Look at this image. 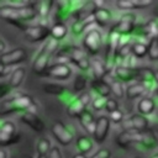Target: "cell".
Wrapping results in <instances>:
<instances>
[{
  "label": "cell",
  "mask_w": 158,
  "mask_h": 158,
  "mask_svg": "<svg viewBox=\"0 0 158 158\" xmlns=\"http://www.w3.org/2000/svg\"><path fill=\"white\" fill-rule=\"evenodd\" d=\"M48 158H63L60 149L58 147H52L48 153Z\"/></svg>",
  "instance_id": "cell-43"
},
{
  "label": "cell",
  "mask_w": 158,
  "mask_h": 158,
  "mask_svg": "<svg viewBox=\"0 0 158 158\" xmlns=\"http://www.w3.org/2000/svg\"><path fill=\"white\" fill-rule=\"evenodd\" d=\"M93 102L91 100V95L86 91L81 93L78 98H75L67 107V114L70 116V117H79L85 110H86V106Z\"/></svg>",
  "instance_id": "cell-4"
},
{
  "label": "cell",
  "mask_w": 158,
  "mask_h": 158,
  "mask_svg": "<svg viewBox=\"0 0 158 158\" xmlns=\"http://www.w3.org/2000/svg\"><path fill=\"white\" fill-rule=\"evenodd\" d=\"M90 69H91V73L94 75V79H105L110 73L109 67L102 60H100L98 58H93L91 59Z\"/></svg>",
  "instance_id": "cell-17"
},
{
  "label": "cell",
  "mask_w": 158,
  "mask_h": 158,
  "mask_svg": "<svg viewBox=\"0 0 158 158\" xmlns=\"http://www.w3.org/2000/svg\"><path fill=\"white\" fill-rule=\"evenodd\" d=\"M146 91H147V89H146L144 84L137 81V83L130 84V85L126 88V98H127L128 100H133V99L141 98Z\"/></svg>",
  "instance_id": "cell-21"
},
{
  "label": "cell",
  "mask_w": 158,
  "mask_h": 158,
  "mask_svg": "<svg viewBox=\"0 0 158 158\" xmlns=\"http://www.w3.org/2000/svg\"><path fill=\"white\" fill-rule=\"evenodd\" d=\"M81 127L89 133V135H94L95 131V126H96V118L93 116L91 112H89L88 110H85L79 117H78Z\"/></svg>",
  "instance_id": "cell-18"
},
{
  "label": "cell",
  "mask_w": 158,
  "mask_h": 158,
  "mask_svg": "<svg viewBox=\"0 0 158 158\" xmlns=\"http://www.w3.org/2000/svg\"><path fill=\"white\" fill-rule=\"evenodd\" d=\"M51 131H52V135L54 136V138L63 146H67L72 141H73V135L72 132L64 126V123L57 121L52 125L51 127Z\"/></svg>",
  "instance_id": "cell-11"
},
{
  "label": "cell",
  "mask_w": 158,
  "mask_h": 158,
  "mask_svg": "<svg viewBox=\"0 0 158 158\" xmlns=\"http://www.w3.org/2000/svg\"><path fill=\"white\" fill-rule=\"evenodd\" d=\"M135 20H136L135 14H132V12L125 14L120 17V21L117 22V25L114 30H116L120 35H130L135 30Z\"/></svg>",
  "instance_id": "cell-12"
},
{
  "label": "cell",
  "mask_w": 158,
  "mask_h": 158,
  "mask_svg": "<svg viewBox=\"0 0 158 158\" xmlns=\"http://www.w3.org/2000/svg\"><path fill=\"white\" fill-rule=\"evenodd\" d=\"M51 142L48 138H40L37 141V144H36V149H37V154H46L49 153L51 151Z\"/></svg>",
  "instance_id": "cell-32"
},
{
  "label": "cell",
  "mask_w": 158,
  "mask_h": 158,
  "mask_svg": "<svg viewBox=\"0 0 158 158\" xmlns=\"http://www.w3.org/2000/svg\"><path fill=\"white\" fill-rule=\"evenodd\" d=\"M105 109H106V111H107L109 114H111V112L118 110V102H117V100H116V99H111V98H109L107 101H106V106H105Z\"/></svg>",
  "instance_id": "cell-39"
},
{
  "label": "cell",
  "mask_w": 158,
  "mask_h": 158,
  "mask_svg": "<svg viewBox=\"0 0 158 158\" xmlns=\"http://www.w3.org/2000/svg\"><path fill=\"white\" fill-rule=\"evenodd\" d=\"M57 47H58V41H56L52 37L49 40H47V42L42 46L41 51L38 52V54L36 56V58L32 63V70L36 74H44V72H47L49 58H51L52 53L57 49Z\"/></svg>",
  "instance_id": "cell-2"
},
{
  "label": "cell",
  "mask_w": 158,
  "mask_h": 158,
  "mask_svg": "<svg viewBox=\"0 0 158 158\" xmlns=\"http://www.w3.org/2000/svg\"><path fill=\"white\" fill-rule=\"evenodd\" d=\"M141 144L146 148V149H153L158 146V137L157 135L152 131V130H147L143 132V138Z\"/></svg>",
  "instance_id": "cell-24"
},
{
  "label": "cell",
  "mask_w": 158,
  "mask_h": 158,
  "mask_svg": "<svg viewBox=\"0 0 158 158\" xmlns=\"http://www.w3.org/2000/svg\"><path fill=\"white\" fill-rule=\"evenodd\" d=\"M25 74H26V70L23 67H19V68H15L12 74L10 75V78L7 79V84L11 89H15L17 86L21 85V83L25 79Z\"/></svg>",
  "instance_id": "cell-22"
},
{
  "label": "cell",
  "mask_w": 158,
  "mask_h": 158,
  "mask_svg": "<svg viewBox=\"0 0 158 158\" xmlns=\"http://www.w3.org/2000/svg\"><path fill=\"white\" fill-rule=\"evenodd\" d=\"M111 157V152L106 148H100L99 151H96L90 158H110Z\"/></svg>",
  "instance_id": "cell-41"
},
{
  "label": "cell",
  "mask_w": 158,
  "mask_h": 158,
  "mask_svg": "<svg viewBox=\"0 0 158 158\" xmlns=\"http://www.w3.org/2000/svg\"><path fill=\"white\" fill-rule=\"evenodd\" d=\"M21 121L25 125L30 126L36 132H42L44 130V122L36 114H31V112H27L26 111V112H23L21 115Z\"/></svg>",
  "instance_id": "cell-15"
},
{
  "label": "cell",
  "mask_w": 158,
  "mask_h": 158,
  "mask_svg": "<svg viewBox=\"0 0 158 158\" xmlns=\"http://www.w3.org/2000/svg\"><path fill=\"white\" fill-rule=\"evenodd\" d=\"M86 83H88L86 81V77L83 75V74H78L75 77V79H74V81H73V89H74V91H77V93H84L83 90L85 89Z\"/></svg>",
  "instance_id": "cell-34"
},
{
  "label": "cell",
  "mask_w": 158,
  "mask_h": 158,
  "mask_svg": "<svg viewBox=\"0 0 158 158\" xmlns=\"http://www.w3.org/2000/svg\"><path fill=\"white\" fill-rule=\"evenodd\" d=\"M33 5H36L35 2L27 7H22V9H12L9 6H0V16L6 20L7 22L10 21H21V22H26V21H31L36 17L37 15V9L33 7Z\"/></svg>",
  "instance_id": "cell-3"
},
{
  "label": "cell",
  "mask_w": 158,
  "mask_h": 158,
  "mask_svg": "<svg viewBox=\"0 0 158 158\" xmlns=\"http://www.w3.org/2000/svg\"><path fill=\"white\" fill-rule=\"evenodd\" d=\"M153 1L152 0H135V5H136V9H144L149 5H152Z\"/></svg>",
  "instance_id": "cell-42"
},
{
  "label": "cell",
  "mask_w": 158,
  "mask_h": 158,
  "mask_svg": "<svg viewBox=\"0 0 158 158\" xmlns=\"http://www.w3.org/2000/svg\"><path fill=\"white\" fill-rule=\"evenodd\" d=\"M110 120H111V122H114V123H122L123 120H125L123 112H122L120 109L116 110V111H114V112H111V114H110Z\"/></svg>",
  "instance_id": "cell-38"
},
{
  "label": "cell",
  "mask_w": 158,
  "mask_h": 158,
  "mask_svg": "<svg viewBox=\"0 0 158 158\" xmlns=\"http://www.w3.org/2000/svg\"><path fill=\"white\" fill-rule=\"evenodd\" d=\"M94 19H95V22L96 25L99 26H104L107 23V21L111 19V14L107 9L105 7H99L96 9V11L94 12Z\"/></svg>",
  "instance_id": "cell-27"
},
{
  "label": "cell",
  "mask_w": 158,
  "mask_h": 158,
  "mask_svg": "<svg viewBox=\"0 0 158 158\" xmlns=\"http://www.w3.org/2000/svg\"><path fill=\"white\" fill-rule=\"evenodd\" d=\"M25 35L28 38V41H31V42L43 41L51 35V27H48L46 25H42V23L32 25V26L27 27V30L25 31Z\"/></svg>",
  "instance_id": "cell-10"
},
{
  "label": "cell",
  "mask_w": 158,
  "mask_h": 158,
  "mask_svg": "<svg viewBox=\"0 0 158 158\" xmlns=\"http://www.w3.org/2000/svg\"><path fill=\"white\" fill-rule=\"evenodd\" d=\"M114 73L116 79L122 83H130L137 78V69H132L125 65H116Z\"/></svg>",
  "instance_id": "cell-13"
},
{
  "label": "cell",
  "mask_w": 158,
  "mask_h": 158,
  "mask_svg": "<svg viewBox=\"0 0 158 158\" xmlns=\"http://www.w3.org/2000/svg\"><path fill=\"white\" fill-rule=\"evenodd\" d=\"M77 148L79 153L86 154L93 149V141L88 136H80L77 138Z\"/></svg>",
  "instance_id": "cell-26"
},
{
  "label": "cell",
  "mask_w": 158,
  "mask_h": 158,
  "mask_svg": "<svg viewBox=\"0 0 158 158\" xmlns=\"http://www.w3.org/2000/svg\"><path fill=\"white\" fill-rule=\"evenodd\" d=\"M46 74L56 79H67L70 77L72 69L68 64H53L47 69Z\"/></svg>",
  "instance_id": "cell-14"
},
{
  "label": "cell",
  "mask_w": 158,
  "mask_h": 158,
  "mask_svg": "<svg viewBox=\"0 0 158 158\" xmlns=\"http://www.w3.org/2000/svg\"><path fill=\"white\" fill-rule=\"evenodd\" d=\"M143 31H144V35L152 40V38H158V22L156 20H149L144 27H143Z\"/></svg>",
  "instance_id": "cell-30"
},
{
  "label": "cell",
  "mask_w": 158,
  "mask_h": 158,
  "mask_svg": "<svg viewBox=\"0 0 158 158\" xmlns=\"http://www.w3.org/2000/svg\"><path fill=\"white\" fill-rule=\"evenodd\" d=\"M110 123H111L110 117L105 115H101L96 118V126H95V131L93 135V138L96 143H102L106 139L109 131H110Z\"/></svg>",
  "instance_id": "cell-9"
},
{
  "label": "cell",
  "mask_w": 158,
  "mask_h": 158,
  "mask_svg": "<svg viewBox=\"0 0 158 158\" xmlns=\"http://www.w3.org/2000/svg\"><path fill=\"white\" fill-rule=\"evenodd\" d=\"M106 101H107V98H104V96H96L95 99H93V102H91V106L94 110L99 111V110H102L105 109L106 106Z\"/></svg>",
  "instance_id": "cell-36"
},
{
  "label": "cell",
  "mask_w": 158,
  "mask_h": 158,
  "mask_svg": "<svg viewBox=\"0 0 158 158\" xmlns=\"http://www.w3.org/2000/svg\"><path fill=\"white\" fill-rule=\"evenodd\" d=\"M156 83L158 85V72H156Z\"/></svg>",
  "instance_id": "cell-48"
},
{
  "label": "cell",
  "mask_w": 158,
  "mask_h": 158,
  "mask_svg": "<svg viewBox=\"0 0 158 158\" xmlns=\"http://www.w3.org/2000/svg\"><path fill=\"white\" fill-rule=\"evenodd\" d=\"M156 109V101L152 96H143L137 104V110L141 115H151Z\"/></svg>",
  "instance_id": "cell-20"
},
{
  "label": "cell",
  "mask_w": 158,
  "mask_h": 158,
  "mask_svg": "<svg viewBox=\"0 0 158 158\" xmlns=\"http://www.w3.org/2000/svg\"><path fill=\"white\" fill-rule=\"evenodd\" d=\"M151 158H158V152H157V153H154V154H153Z\"/></svg>",
  "instance_id": "cell-49"
},
{
  "label": "cell",
  "mask_w": 158,
  "mask_h": 158,
  "mask_svg": "<svg viewBox=\"0 0 158 158\" xmlns=\"http://www.w3.org/2000/svg\"><path fill=\"white\" fill-rule=\"evenodd\" d=\"M109 84H110V88H111V93L114 94L115 98L117 99H122L123 96H126V89L123 88V83L117 80L116 78H110L106 80Z\"/></svg>",
  "instance_id": "cell-23"
},
{
  "label": "cell",
  "mask_w": 158,
  "mask_h": 158,
  "mask_svg": "<svg viewBox=\"0 0 158 158\" xmlns=\"http://www.w3.org/2000/svg\"><path fill=\"white\" fill-rule=\"evenodd\" d=\"M148 58L151 60H158V38L149 40L148 43Z\"/></svg>",
  "instance_id": "cell-33"
},
{
  "label": "cell",
  "mask_w": 158,
  "mask_h": 158,
  "mask_svg": "<svg viewBox=\"0 0 158 158\" xmlns=\"http://www.w3.org/2000/svg\"><path fill=\"white\" fill-rule=\"evenodd\" d=\"M90 86H91V89H93L99 96L109 98V95L111 94L110 84H109L105 79H93V80L90 81Z\"/></svg>",
  "instance_id": "cell-19"
},
{
  "label": "cell",
  "mask_w": 158,
  "mask_h": 158,
  "mask_svg": "<svg viewBox=\"0 0 158 158\" xmlns=\"http://www.w3.org/2000/svg\"><path fill=\"white\" fill-rule=\"evenodd\" d=\"M54 7V2L53 1H48V0H44V1H40L37 2V14L46 19L47 16H49L52 14V10Z\"/></svg>",
  "instance_id": "cell-28"
},
{
  "label": "cell",
  "mask_w": 158,
  "mask_h": 158,
  "mask_svg": "<svg viewBox=\"0 0 158 158\" xmlns=\"http://www.w3.org/2000/svg\"><path fill=\"white\" fill-rule=\"evenodd\" d=\"M132 54L136 58H143L148 54V46L142 42H136L132 44Z\"/></svg>",
  "instance_id": "cell-31"
},
{
  "label": "cell",
  "mask_w": 158,
  "mask_h": 158,
  "mask_svg": "<svg viewBox=\"0 0 158 158\" xmlns=\"http://www.w3.org/2000/svg\"><path fill=\"white\" fill-rule=\"evenodd\" d=\"M16 127L11 121H2L0 125V143L2 147L7 146L9 141L15 136Z\"/></svg>",
  "instance_id": "cell-16"
},
{
  "label": "cell",
  "mask_w": 158,
  "mask_h": 158,
  "mask_svg": "<svg viewBox=\"0 0 158 158\" xmlns=\"http://www.w3.org/2000/svg\"><path fill=\"white\" fill-rule=\"evenodd\" d=\"M123 131H138L144 132L148 130V118L141 114H133L130 117L125 118L121 123Z\"/></svg>",
  "instance_id": "cell-5"
},
{
  "label": "cell",
  "mask_w": 158,
  "mask_h": 158,
  "mask_svg": "<svg viewBox=\"0 0 158 158\" xmlns=\"http://www.w3.org/2000/svg\"><path fill=\"white\" fill-rule=\"evenodd\" d=\"M143 138V132L138 131H122L116 137V144L121 148H127L131 144L141 143Z\"/></svg>",
  "instance_id": "cell-8"
},
{
  "label": "cell",
  "mask_w": 158,
  "mask_h": 158,
  "mask_svg": "<svg viewBox=\"0 0 158 158\" xmlns=\"http://www.w3.org/2000/svg\"><path fill=\"white\" fill-rule=\"evenodd\" d=\"M0 52H1V54H2V53H5V52H7V51H6V44H5V41H4L2 38L0 40Z\"/></svg>",
  "instance_id": "cell-44"
},
{
  "label": "cell",
  "mask_w": 158,
  "mask_h": 158,
  "mask_svg": "<svg viewBox=\"0 0 158 158\" xmlns=\"http://www.w3.org/2000/svg\"><path fill=\"white\" fill-rule=\"evenodd\" d=\"M116 6L121 10H135V0H120L116 2Z\"/></svg>",
  "instance_id": "cell-37"
},
{
  "label": "cell",
  "mask_w": 158,
  "mask_h": 158,
  "mask_svg": "<svg viewBox=\"0 0 158 158\" xmlns=\"http://www.w3.org/2000/svg\"><path fill=\"white\" fill-rule=\"evenodd\" d=\"M23 158H31V157H23Z\"/></svg>",
  "instance_id": "cell-51"
},
{
  "label": "cell",
  "mask_w": 158,
  "mask_h": 158,
  "mask_svg": "<svg viewBox=\"0 0 158 158\" xmlns=\"http://www.w3.org/2000/svg\"><path fill=\"white\" fill-rule=\"evenodd\" d=\"M35 102L30 95L22 94V93H15V94H9L6 98L1 100L0 104V114L4 116L6 114L23 110L25 112L28 110L30 106H32Z\"/></svg>",
  "instance_id": "cell-1"
},
{
  "label": "cell",
  "mask_w": 158,
  "mask_h": 158,
  "mask_svg": "<svg viewBox=\"0 0 158 158\" xmlns=\"http://www.w3.org/2000/svg\"><path fill=\"white\" fill-rule=\"evenodd\" d=\"M43 91L51 95H62L65 91V86L58 83H46L43 84Z\"/></svg>",
  "instance_id": "cell-29"
},
{
  "label": "cell",
  "mask_w": 158,
  "mask_h": 158,
  "mask_svg": "<svg viewBox=\"0 0 158 158\" xmlns=\"http://www.w3.org/2000/svg\"><path fill=\"white\" fill-rule=\"evenodd\" d=\"M37 158H48V156H46V154H37Z\"/></svg>",
  "instance_id": "cell-47"
},
{
  "label": "cell",
  "mask_w": 158,
  "mask_h": 158,
  "mask_svg": "<svg viewBox=\"0 0 158 158\" xmlns=\"http://www.w3.org/2000/svg\"><path fill=\"white\" fill-rule=\"evenodd\" d=\"M156 94H157V96H158V88H157V90H156Z\"/></svg>",
  "instance_id": "cell-50"
},
{
  "label": "cell",
  "mask_w": 158,
  "mask_h": 158,
  "mask_svg": "<svg viewBox=\"0 0 158 158\" xmlns=\"http://www.w3.org/2000/svg\"><path fill=\"white\" fill-rule=\"evenodd\" d=\"M133 158H139V157H133Z\"/></svg>",
  "instance_id": "cell-52"
},
{
  "label": "cell",
  "mask_w": 158,
  "mask_h": 158,
  "mask_svg": "<svg viewBox=\"0 0 158 158\" xmlns=\"http://www.w3.org/2000/svg\"><path fill=\"white\" fill-rule=\"evenodd\" d=\"M73 158H88V157H86V154H83V153H79L78 152L77 154L73 156Z\"/></svg>",
  "instance_id": "cell-46"
},
{
  "label": "cell",
  "mask_w": 158,
  "mask_h": 158,
  "mask_svg": "<svg viewBox=\"0 0 158 158\" xmlns=\"http://www.w3.org/2000/svg\"><path fill=\"white\" fill-rule=\"evenodd\" d=\"M33 2H30V1H25V0H14V1H5V2H1L0 6H9V7H12V9H22V7H27L30 5H32Z\"/></svg>",
  "instance_id": "cell-35"
},
{
  "label": "cell",
  "mask_w": 158,
  "mask_h": 158,
  "mask_svg": "<svg viewBox=\"0 0 158 158\" xmlns=\"http://www.w3.org/2000/svg\"><path fill=\"white\" fill-rule=\"evenodd\" d=\"M101 42H102L101 33L98 28H95V30L86 32V35L83 40V46L89 54H96L100 51Z\"/></svg>",
  "instance_id": "cell-6"
},
{
  "label": "cell",
  "mask_w": 158,
  "mask_h": 158,
  "mask_svg": "<svg viewBox=\"0 0 158 158\" xmlns=\"http://www.w3.org/2000/svg\"><path fill=\"white\" fill-rule=\"evenodd\" d=\"M27 58V52L25 48L19 47V48H14L11 51H7L2 54H0V64L11 67L14 64H19L23 60H26Z\"/></svg>",
  "instance_id": "cell-7"
},
{
  "label": "cell",
  "mask_w": 158,
  "mask_h": 158,
  "mask_svg": "<svg viewBox=\"0 0 158 158\" xmlns=\"http://www.w3.org/2000/svg\"><path fill=\"white\" fill-rule=\"evenodd\" d=\"M12 69H11V67H7V65H4V64H0V78H1V80H5L6 79V77H9L10 78V75L12 74Z\"/></svg>",
  "instance_id": "cell-40"
},
{
  "label": "cell",
  "mask_w": 158,
  "mask_h": 158,
  "mask_svg": "<svg viewBox=\"0 0 158 158\" xmlns=\"http://www.w3.org/2000/svg\"><path fill=\"white\" fill-rule=\"evenodd\" d=\"M0 158H7V152L4 147L0 149Z\"/></svg>",
  "instance_id": "cell-45"
},
{
  "label": "cell",
  "mask_w": 158,
  "mask_h": 158,
  "mask_svg": "<svg viewBox=\"0 0 158 158\" xmlns=\"http://www.w3.org/2000/svg\"><path fill=\"white\" fill-rule=\"evenodd\" d=\"M67 33H68V28L62 22H57V23L52 25V27H51V37L54 38L56 41L63 40L67 36Z\"/></svg>",
  "instance_id": "cell-25"
}]
</instances>
